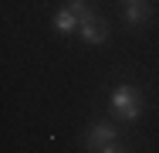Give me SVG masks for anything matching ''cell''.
<instances>
[{
  "label": "cell",
  "instance_id": "obj_3",
  "mask_svg": "<svg viewBox=\"0 0 159 153\" xmlns=\"http://www.w3.org/2000/svg\"><path fill=\"white\" fill-rule=\"evenodd\" d=\"M78 34H81L85 44H105V41H108V27H105V21H98V17L88 21V24H81Z\"/></svg>",
  "mask_w": 159,
  "mask_h": 153
},
{
  "label": "cell",
  "instance_id": "obj_8",
  "mask_svg": "<svg viewBox=\"0 0 159 153\" xmlns=\"http://www.w3.org/2000/svg\"><path fill=\"white\" fill-rule=\"evenodd\" d=\"M125 3H135V0H125Z\"/></svg>",
  "mask_w": 159,
  "mask_h": 153
},
{
  "label": "cell",
  "instance_id": "obj_2",
  "mask_svg": "<svg viewBox=\"0 0 159 153\" xmlns=\"http://www.w3.org/2000/svg\"><path fill=\"white\" fill-rule=\"evenodd\" d=\"M115 140H119V129H115L112 122H92L88 133H85V150L88 153H102L108 143H115Z\"/></svg>",
  "mask_w": 159,
  "mask_h": 153
},
{
  "label": "cell",
  "instance_id": "obj_7",
  "mask_svg": "<svg viewBox=\"0 0 159 153\" xmlns=\"http://www.w3.org/2000/svg\"><path fill=\"white\" fill-rule=\"evenodd\" d=\"M102 153H129V150L122 146V143H119V140H115V143H108V146H105Z\"/></svg>",
  "mask_w": 159,
  "mask_h": 153
},
{
  "label": "cell",
  "instance_id": "obj_6",
  "mask_svg": "<svg viewBox=\"0 0 159 153\" xmlns=\"http://www.w3.org/2000/svg\"><path fill=\"white\" fill-rule=\"evenodd\" d=\"M68 7L75 10V17H78V27H81V24H88V21H95V10H92L85 0H68Z\"/></svg>",
  "mask_w": 159,
  "mask_h": 153
},
{
  "label": "cell",
  "instance_id": "obj_4",
  "mask_svg": "<svg viewBox=\"0 0 159 153\" xmlns=\"http://www.w3.org/2000/svg\"><path fill=\"white\" fill-rule=\"evenodd\" d=\"M51 27L58 31V34H75V31H78V17H75V10H71V7H61V10L54 14Z\"/></svg>",
  "mask_w": 159,
  "mask_h": 153
},
{
  "label": "cell",
  "instance_id": "obj_5",
  "mask_svg": "<svg viewBox=\"0 0 159 153\" xmlns=\"http://www.w3.org/2000/svg\"><path fill=\"white\" fill-rule=\"evenodd\" d=\"M149 14H152V10H149V3H146V0H135V3H125V10H122L125 24H132V27H135V24H146V21H149Z\"/></svg>",
  "mask_w": 159,
  "mask_h": 153
},
{
  "label": "cell",
  "instance_id": "obj_1",
  "mask_svg": "<svg viewBox=\"0 0 159 153\" xmlns=\"http://www.w3.org/2000/svg\"><path fill=\"white\" fill-rule=\"evenodd\" d=\"M108 109H112V116L122 122H135L142 116V92L135 89V85H115L112 89V99H108Z\"/></svg>",
  "mask_w": 159,
  "mask_h": 153
}]
</instances>
